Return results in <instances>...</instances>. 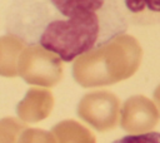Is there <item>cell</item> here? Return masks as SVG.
Here are the masks:
<instances>
[{"mask_svg": "<svg viewBox=\"0 0 160 143\" xmlns=\"http://www.w3.org/2000/svg\"><path fill=\"white\" fill-rule=\"evenodd\" d=\"M119 0H11L5 31L64 63L95 53L128 31Z\"/></svg>", "mask_w": 160, "mask_h": 143, "instance_id": "cell-1", "label": "cell"}, {"mask_svg": "<svg viewBox=\"0 0 160 143\" xmlns=\"http://www.w3.org/2000/svg\"><path fill=\"white\" fill-rule=\"evenodd\" d=\"M129 24L160 25V0H119Z\"/></svg>", "mask_w": 160, "mask_h": 143, "instance_id": "cell-2", "label": "cell"}, {"mask_svg": "<svg viewBox=\"0 0 160 143\" xmlns=\"http://www.w3.org/2000/svg\"><path fill=\"white\" fill-rule=\"evenodd\" d=\"M111 143H160V132H145L138 134H128Z\"/></svg>", "mask_w": 160, "mask_h": 143, "instance_id": "cell-3", "label": "cell"}]
</instances>
